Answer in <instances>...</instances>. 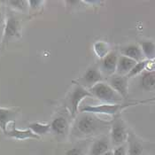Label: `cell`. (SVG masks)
I'll return each instance as SVG.
<instances>
[{
  "label": "cell",
  "mask_w": 155,
  "mask_h": 155,
  "mask_svg": "<svg viewBox=\"0 0 155 155\" xmlns=\"http://www.w3.org/2000/svg\"><path fill=\"white\" fill-rule=\"evenodd\" d=\"M129 138V133L127 131L126 125L121 119L120 115L114 116L110 127V141L114 146H120L125 143Z\"/></svg>",
  "instance_id": "obj_4"
},
{
  "label": "cell",
  "mask_w": 155,
  "mask_h": 155,
  "mask_svg": "<svg viewBox=\"0 0 155 155\" xmlns=\"http://www.w3.org/2000/svg\"><path fill=\"white\" fill-rule=\"evenodd\" d=\"M137 63V61L133 60L132 59H130L123 55H120L117 63L116 74L120 75H127Z\"/></svg>",
  "instance_id": "obj_15"
},
{
  "label": "cell",
  "mask_w": 155,
  "mask_h": 155,
  "mask_svg": "<svg viewBox=\"0 0 155 155\" xmlns=\"http://www.w3.org/2000/svg\"><path fill=\"white\" fill-rule=\"evenodd\" d=\"M28 129L37 135L38 137H41L43 135L47 134L51 131V123H42V122H33L28 124Z\"/></svg>",
  "instance_id": "obj_19"
},
{
  "label": "cell",
  "mask_w": 155,
  "mask_h": 155,
  "mask_svg": "<svg viewBox=\"0 0 155 155\" xmlns=\"http://www.w3.org/2000/svg\"><path fill=\"white\" fill-rule=\"evenodd\" d=\"M139 46L143 51L145 60H152L155 59V43L151 40L139 42Z\"/></svg>",
  "instance_id": "obj_17"
},
{
  "label": "cell",
  "mask_w": 155,
  "mask_h": 155,
  "mask_svg": "<svg viewBox=\"0 0 155 155\" xmlns=\"http://www.w3.org/2000/svg\"><path fill=\"white\" fill-rule=\"evenodd\" d=\"M120 55L126 56L137 62L145 60L139 45H128L122 46L120 49Z\"/></svg>",
  "instance_id": "obj_12"
},
{
  "label": "cell",
  "mask_w": 155,
  "mask_h": 155,
  "mask_svg": "<svg viewBox=\"0 0 155 155\" xmlns=\"http://www.w3.org/2000/svg\"><path fill=\"white\" fill-rule=\"evenodd\" d=\"M7 5H9V7L12 8V10L18 11V12H27L29 10L28 1H8L6 2Z\"/></svg>",
  "instance_id": "obj_22"
},
{
  "label": "cell",
  "mask_w": 155,
  "mask_h": 155,
  "mask_svg": "<svg viewBox=\"0 0 155 155\" xmlns=\"http://www.w3.org/2000/svg\"><path fill=\"white\" fill-rule=\"evenodd\" d=\"M5 28V14L0 9V47L2 46V43H3Z\"/></svg>",
  "instance_id": "obj_23"
},
{
  "label": "cell",
  "mask_w": 155,
  "mask_h": 155,
  "mask_svg": "<svg viewBox=\"0 0 155 155\" xmlns=\"http://www.w3.org/2000/svg\"><path fill=\"white\" fill-rule=\"evenodd\" d=\"M129 140V149L128 153L129 155H141L143 153V145L139 141L134 138V137H131L128 138Z\"/></svg>",
  "instance_id": "obj_20"
},
{
  "label": "cell",
  "mask_w": 155,
  "mask_h": 155,
  "mask_svg": "<svg viewBox=\"0 0 155 155\" xmlns=\"http://www.w3.org/2000/svg\"><path fill=\"white\" fill-rule=\"evenodd\" d=\"M127 153H128V150L125 144L117 146L114 151V155H127Z\"/></svg>",
  "instance_id": "obj_25"
},
{
  "label": "cell",
  "mask_w": 155,
  "mask_h": 155,
  "mask_svg": "<svg viewBox=\"0 0 155 155\" xmlns=\"http://www.w3.org/2000/svg\"><path fill=\"white\" fill-rule=\"evenodd\" d=\"M133 104H107L103 103L99 105H86L83 106L79 109V113H90L93 114H106V115H117L121 110L125 107L132 106Z\"/></svg>",
  "instance_id": "obj_5"
},
{
  "label": "cell",
  "mask_w": 155,
  "mask_h": 155,
  "mask_svg": "<svg viewBox=\"0 0 155 155\" xmlns=\"http://www.w3.org/2000/svg\"><path fill=\"white\" fill-rule=\"evenodd\" d=\"M103 155H114V151H112V150H109L108 152H107L106 153H104Z\"/></svg>",
  "instance_id": "obj_28"
},
{
  "label": "cell",
  "mask_w": 155,
  "mask_h": 155,
  "mask_svg": "<svg viewBox=\"0 0 155 155\" xmlns=\"http://www.w3.org/2000/svg\"><path fill=\"white\" fill-rule=\"evenodd\" d=\"M71 130L70 123L64 115H58L51 122V131L55 135H68Z\"/></svg>",
  "instance_id": "obj_11"
},
{
  "label": "cell",
  "mask_w": 155,
  "mask_h": 155,
  "mask_svg": "<svg viewBox=\"0 0 155 155\" xmlns=\"http://www.w3.org/2000/svg\"><path fill=\"white\" fill-rule=\"evenodd\" d=\"M21 30V21L12 11H8L5 14V28L2 45L8 43L13 38H20Z\"/></svg>",
  "instance_id": "obj_6"
},
{
  "label": "cell",
  "mask_w": 155,
  "mask_h": 155,
  "mask_svg": "<svg viewBox=\"0 0 155 155\" xmlns=\"http://www.w3.org/2000/svg\"><path fill=\"white\" fill-rule=\"evenodd\" d=\"M89 91L92 97L107 104H119L123 99L109 84L104 82L96 84L89 89Z\"/></svg>",
  "instance_id": "obj_3"
},
{
  "label": "cell",
  "mask_w": 155,
  "mask_h": 155,
  "mask_svg": "<svg viewBox=\"0 0 155 155\" xmlns=\"http://www.w3.org/2000/svg\"><path fill=\"white\" fill-rule=\"evenodd\" d=\"M6 136L17 139V140H26V139H40V137H38L35 133L31 131L29 129L28 130H18L14 127V125L12 126V128H8L7 131L5 133Z\"/></svg>",
  "instance_id": "obj_13"
},
{
  "label": "cell",
  "mask_w": 155,
  "mask_h": 155,
  "mask_svg": "<svg viewBox=\"0 0 155 155\" xmlns=\"http://www.w3.org/2000/svg\"><path fill=\"white\" fill-rule=\"evenodd\" d=\"M19 110L16 108L0 107V130L5 134L10 123H14Z\"/></svg>",
  "instance_id": "obj_10"
},
{
  "label": "cell",
  "mask_w": 155,
  "mask_h": 155,
  "mask_svg": "<svg viewBox=\"0 0 155 155\" xmlns=\"http://www.w3.org/2000/svg\"><path fill=\"white\" fill-rule=\"evenodd\" d=\"M104 80H105V76L103 75V74L99 69V65L93 64L75 82L82 85L85 89L89 90L93 86H95L96 84L104 82Z\"/></svg>",
  "instance_id": "obj_7"
},
{
  "label": "cell",
  "mask_w": 155,
  "mask_h": 155,
  "mask_svg": "<svg viewBox=\"0 0 155 155\" xmlns=\"http://www.w3.org/2000/svg\"><path fill=\"white\" fill-rule=\"evenodd\" d=\"M73 84H73L71 91L68 92V94L66 97V104L71 115L73 117H74L78 114L82 101L84 98L91 97L92 96L89 91V90L85 89L82 85L77 84L75 81H74Z\"/></svg>",
  "instance_id": "obj_2"
},
{
  "label": "cell",
  "mask_w": 155,
  "mask_h": 155,
  "mask_svg": "<svg viewBox=\"0 0 155 155\" xmlns=\"http://www.w3.org/2000/svg\"><path fill=\"white\" fill-rule=\"evenodd\" d=\"M44 1H28V5H29V10H35L38 9L39 7L42 6L44 4Z\"/></svg>",
  "instance_id": "obj_26"
},
{
  "label": "cell",
  "mask_w": 155,
  "mask_h": 155,
  "mask_svg": "<svg viewBox=\"0 0 155 155\" xmlns=\"http://www.w3.org/2000/svg\"><path fill=\"white\" fill-rule=\"evenodd\" d=\"M66 155H85L84 154V150L79 147V146H74L71 149L68 150L67 153H66Z\"/></svg>",
  "instance_id": "obj_24"
},
{
  "label": "cell",
  "mask_w": 155,
  "mask_h": 155,
  "mask_svg": "<svg viewBox=\"0 0 155 155\" xmlns=\"http://www.w3.org/2000/svg\"><path fill=\"white\" fill-rule=\"evenodd\" d=\"M149 63H150V60H144L137 62L126 76L130 79V78H132V77H135V76L138 75V74H141L145 70V68H147Z\"/></svg>",
  "instance_id": "obj_21"
},
{
  "label": "cell",
  "mask_w": 155,
  "mask_h": 155,
  "mask_svg": "<svg viewBox=\"0 0 155 155\" xmlns=\"http://www.w3.org/2000/svg\"><path fill=\"white\" fill-rule=\"evenodd\" d=\"M93 51L96 55L97 56V58L102 60L111 52L112 49L110 46V44L107 41H97L93 45Z\"/></svg>",
  "instance_id": "obj_18"
},
{
  "label": "cell",
  "mask_w": 155,
  "mask_h": 155,
  "mask_svg": "<svg viewBox=\"0 0 155 155\" xmlns=\"http://www.w3.org/2000/svg\"><path fill=\"white\" fill-rule=\"evenodd\" d=\"M140 86L144 91H155V71H143L140 76Z\"/></svg>",
  "instance_id": "obj_16"
},
{
  "label": "cell",
  "mask_w": 155,
  "mask_h": 155,
  "mask_svg": "<svg viewBox=\"0 0 155 155\" xmlns=\"http://www.w3.org/2000/svg\"><path fill=\"white\" fill-rule=\"evenodd\" d=\"M112 120L99 118L97 114L90 113H79L71 127V135L78 138H85L99 135L110 130Z\"/></svg>",
  "instance_id": "obj_1"
},
{
  "label": "cell",
  "mask_w": 155,
  "mask_h": 155,
  "mask_svg": "<svg viewBox=\"0 0 155 155\" xmlns=\"http://www.w3.org/2000/svg\"><path fill=\"white\" fill-rule=\"evenodd\" d=\"M110 138L107 137H101L92 143L90 149L89 155H103L110 150Z\"/></svg>",
  "instance_id": "obj_14"
},
{
  "label": "cell",
  "mask_w": 155,
  "mask_h": 155,
  "mask_svg": "<svg viewBox=\"0 0 155 155\" xmlns=\"http://www.w3.org/2000/svg\"><path fill=\"white\" fill-rule=\"evenodd\" d=\"M119 56L117 51L112 50L109 54L100 60L99 69L105 77L109 78L116 74Z\"/></svg>",
  "instance_id": "obj_8"
},
{
  "label": "cell",
  "mask_w": 155,
  "mask_h": 155,
  "mask_svg": "<svg viewBox=\"0 0 155 155\" xmlns=\"http://www.w3.org/2000/svg\"><path fill=\"white\" fill-rule=\"evenodd\" d=\"M108 84L119 94L123 99H126L129 96V78L126 75L114 74L109 77Z\"/></svg>",
  "instance_id": "obj_9"
},
{
  "label": "cell",
  "mask_w": 155,
  "mask_h": 155,
  "mask_svg": "<svg viewBox=\"0 0 155 155\" xmlns=\"http://www.w3.org/2000/svg\"><path fill=\"white\" fill-rule=\"evenodd\" d=\"M155 97L153 98H150V99H147V100H143V101H137V104H143V103H147V102H154Z\"/></svg>",
  "instance_id": "obj_27"
}]
</instances>
